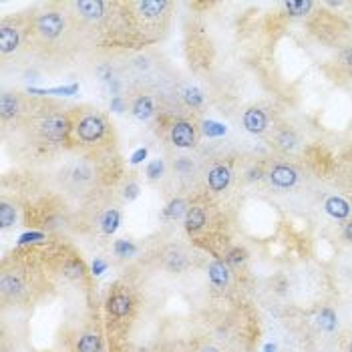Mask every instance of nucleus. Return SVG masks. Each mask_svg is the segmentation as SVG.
Wrapping results in <instances>:
<instances>
[{"instance_id": "nucleus-38", "label": "nucleus", "mask_w": 352, "mask_h": 352, "mask_svg": "<svg viewBox=\"0 0 352 352\" xmlns=\"http://www.w3.org/2000/svg\"><path fill=\"white\" fill-rule=\"evenodd\" d=\"M34 239H42V234H25L20 237V244H29V241H34Z\"/></svg>"}, {"instance_id": "nucleus-18", "label": "nucleus", "mask_w": 352, "mask_h": 352, "mask_svg": "<svg viewBox=\"0 0 352 352\" xmlns=\"http://www.w3.org/2000/svg\"><path fill=\"white\" fill-rule=\"evenodd\" d=\"M119 222H121L119 211H117V209H109V211L103 215V219H101V230H103L107 235H111V234L117 232Z\"/></svg>"}, {"instance_id": "nucleus-26", "label": "nucleus", "mask_w": 352, "mask_h": 352, "mask_svg": "<svg viewBox=\"0 0 352 352\" xmlns=\"http://www.w3.org/2000/svg\"><path fill=\"white\" fill-rule=\"evenodd\" d=\"M163 171H165V163L161 159H155V161H151L147 165V177L151 181H157V179L163 177Z\"/></svg>"}, {"instance_id": "nucleus-36", "label": "nucleus", "mask_w": 352, "mask_h": 352, "mask_svg": "<svg viewBox=\"0 0 352 352\" xmlns=\"http://www.w3.org/2000/svg\"><path fill=\"white\" fill-rule=\"evenodd\" d=\"M111 111H115V113H123V111H125V105H123V101H121L119 97H115V99L111 101Z\"/></svg>"}, {"instance_id": "nucleus-41", "label": "nucleus", "mask_w": 352, "mask_h": 352, "mask_svg": "<svg viewBox=\"0 0 352 352\" xmlns=\"http://www.w3.org/2000/svg\"><path fill=\"white\" fill-rule=\"evenodd\" d=\"M250 179H262V169H252L250 171Z\"/></svg>"}, {"instance_id": "nucleus-17", "label": "nucleus", "mask_w": 352, "mask_h": 352, "mask_svg": "<svg viewBox=\"0 0 352 352\" xmlns=\"http://www.w3.org/2000/svg\"><path fill=\"white\" fill-rule=\"evenodd\" d=\"M153 113H155V105H153V99H151V97H139V99L133 103V115H135L139 121H147Z\"/></svg>"}, {"instance_id": "nucleus-33", "label": "nucleus", "mask_w": 352, "mask_h": 352, "mask_svg": "<svg viewBox=\"0 0 352 352\" xmlns=\"http://www.w3.org/2000/svg\"><path fill=\"white\" fill-rule=\"evenodd\" d=\"M147 157V147H141V149H137L135 153H133V157H131V163H141L143 159Z\"/></svg>"}, {"instance_id": "nucleus-10", "label": "nucleus", "mask_w": 352, "mask_h": 352, "mask_svg": "<svg viewBox=\"0 0 352 352\" xmlns=\"http://www.w3.org/2000/svg\"><path fill=\"white\" fill-rule=\"evenodd\" d=\"M75 8L81 12V16L89 18V20H99L105 14L107 4L101 2V0H79L75 2Z\"/></svg>"}, {"instance_id": "nucleus-30", "label": "nucleus", "mask_w": 352, "mask_h": 352, "mask_svg": "<svg viewBox=\"0 0 352 352\" xmlns=\"http://www.w3.org/2000/svg\"><path fill=\"white\" fill-rule=\"evenodd\" d=\"M64 274H67L69 278H73V280L81 278V276H83V264L77 262V260L69 262V264H67V268H64Z\"/></svg>"}, {"instance_id": "nucleus-28", "label": "nucleus", "mask_w": 352, "mask_h": 352, "mask_svg": "<svg viewBox=\"0 0 352 352\" xmlns=\"http://www.w3.org/2000/svg\"><path fill=\"white\" fill-rule=\"evenodd\" d=\"M204 133H205L207 137H219V135L226 133V125L215 123V121H205V123H204Z\"/></svg>"}, {"instance_id": "nucleus-12", "label": "nucleus", "mask_w": 352, "mask_h": 352, "mask_svg": "<svg viewBox=\"0 0 352 352\" xmlns=\"http://www.w3.org/2000/svg\"><path fill=\"white\" fill-rule=\"evenodd\" d=\"M207 272H209V280H211V284L215 286V288L224 290L226 286L230 284V268L226 266L224 262H213Z\"/></svg>"}, {"instance_id": "nucleus-20", "label": "nucleus", "mask_w": 352, "mask_h": 352, "mask_svg": "<svg viewBox=\"0 0 352 352\" xmlns=\"http://www.w3.org/2000/svg\"><path fill=\"white\" fill-rule=\"evenodd\" d=\"M2 292L6 296H18L20 292H23V282H20L16 276H10L6 274L2 278Z\"/></svg>"}, {"instance_id": "nucleus-2", "label": "nucleus", "mask_w": 352, "mask_h": 352, "mask_svg": "<svg viewBox=\"0 0 352 352\" xmlns=\"http://www.w3.org/2000/svg\"><path fill=\"white\" fill-rule=\"evenodd\" d=\"M64 16L57 10H51V12H42L38 14V18L34 20V29L36 32L42 36V38H47V40H53L57 36L62 34L64 30Z\"/></svg>"}, {"instance_id": "nucleus-7", "label": "nucleus", "mask_w": 352, "mask_h": 352, "mask_svg": "<svg viewBox=\"0 0 352 352\" xmlns=\"http://www.w3.org/2000/svg\"><path fill=\"white\" fill-rule=\"evenodd\" d=\"M244 127H246V131H250V133H254V135H260V133H264L266 131V127H268V117H266V113L262 111V109H256V107H252V109H248V111L244 113Z\"/></svg>"}, {"instance_id": "nucleus-6", "label": "nucleus", "mask_w": 352, "mask_h": 352, "mask_svg": "<svg viewBox=\"0 0 352 352\" xmlns=\"http://www.w3.org/2000/svg\"><path fill=\"white\" fill-rule=\"evenodd\" d=\"M268 179H270V183H274L276 187L286 189V187H292V185L298 181V173H296V169L290 167V165H276V167L270 169Z\"/></svg>"}, {"instance_id": "nucleus-3", "label": "nucleus", "mask_w": 352, "mask_h": 352, "mask_svg": "<svg viewBox=\"0 0 352 352\" xmlns=\"http://www.w3.org/2000/svg\"><path fill=\"white\" fill-rule=\"evenodd\" d=\"M69 129H71V123L64 115H49L40 123V135L47 141L60 143V141L67 139Z\"/></svg>"}, {"instance_id": "nucleus-40", "label": "nucleus", "mask_w": 352, "mask_h": 352, "mask_svg": "<svg viewBox=\"0 0 352 352\" xmlns=\"http://www.w3.org/2000/svg\"><path fill=\"white\" fill-rule=\"evenodd\" d=\"M344 237H346L348 241H352V222H348V224L344 226Z\"/></svg>"}, {"instance_id": "nucleus-16", "label": "nucleus", "mask_w": 352, "mask_h": 352, "mask_svg": "<svg viewBox=\"0 0 352 352\" xmlns=\"http://www.w3.org/2000/svg\"><path fill=\"white\" fill-rule=\"evenodd\" d=\"M77 352H101L103 350V342H101V336L97 332H87L79 338L77 346H75Z\"/></svg>"}, {"instance_id": "nucleus-8", "label": "nucleus", "mask_w": 352, "mask_h": 352, "mask_svg": "<svg viewBox=\"0 0 352 352\" xmlns=\"http://www.w3.org/2000/svg\"><path fill=\"white\" fill-rule=\"evenodd\" d=\"M20 47V30L10 25H2L0 29V53L10 55Z\"/></svg>"}, {"instance_id": "nucleus-1", "label": "nucleus", "mask_w": 352, "mask_h": 352, "mask_svg": "<svg viewBox=\"0 0 352 352\" xmlns=\"http://www.w3.org/2000/svg\"><path fill=\"white\" fill-rule=\"evenodd\" d=\"M105 121L103 117L95 115V113H87L83 115L77 125H75V131H77V137L83 141V143H97L103 135H105Z\"/></svg>"}, {"instance_id": "nucleus-15", "label": "nucleus", "mask_w": 352, "mask_h": 352, "mask_svg": "<svg viewBox=\"0 0 352 352\" xmlns=\"http://www.w3.org/2000/svg\"><path fill=\"white\" fill-rule=\"evenodd\" d=\"M324 207H326V211L332 215V217H336V219H346L348 215H350V205H348V202H344L342 197H328L326 200V204H324Z\"/></svg>"}, {"instance_id": "nucleus-35", "label": "nucleus", "mask_w": 352, "mask_h": 352, "mask_svg": "<svg viewBox=\"0 0 352 352\" xmlns=\"http://www.w3.org/2000/svg\"><path fill=\"white\" fill-rule=\"evenodd\" d=\"M105 268H107V264H105L103 260H95V262H93V274H95V276H101V274L105 272Z\"/></svg>"}, {"instance_id": "nucleus-22", "label": "nucleus", "mask_w": 352, "mask_h": 352, "mask_svg": "<svg viewBox=\"0 0 352 352\" xmlns=\"http://www.w3.org/2000/svg\"><path fill=\"white\" fill-rule=\"evenodd\" d=\"M16 222V209L10 204H2L0 205V228L6 230Z\"/></svg>"}, {"instance_id": "nucleus-11", "label": "nucleus", "mask_w": 352, "mask_h": 352, "mask_svg": "<svg viewBox=\"0 0 352 352\" xmlns=\"http://www.w3.org/2000/svg\"><path fill=\"white\" fill-rule=\"evenodd\" d=\"M107 310L115 318H123L131 312V298L127 294H113L107 302Z\"/></svg>"}, {"instance_id": "nucleus-39", "label": "nucleus", "mask_w": 352, "mask_h": 352, "mask_svg": "<svg viewBox=\"0 0 352 352\" xmlns=\"http://www.w3.org/2000/svg\"><path fill=\"white\" fill-rule=\"evenodd\" d=\"M342 62L346 64V67H352V51H346L342 55Z\"/></svg>"}, {"instance_id": "nucleus-32", "label": "nucleus", "mask_w": 352, "mask_h": 352, "mask_svg": "<svg viewBox=\"0 0 352 352\" xmlns=\"http://www.w3.org/2000/svg\"><path fill=\"white\" fill-rule=\"evenodd\" d=\"M139 195V185L137 183H129L127 187H125V200H135V197Z\"/></svg>"}, {"instance_id": "nucleus-21", "label": "nucleus", "mask_w": 352, "mask_h": 352, "mask_svg": "<svg viewBox=\"0 0 352 352\" xmlns=\"http://www.w3.org/2000/svg\"><path fill=\"white\" fill-rule=\"evenodd\" d=\"M284 6L292 16H304V14H308V10L312 8V2L310 0H290V2H286Z\"/></svg>"}, {"instance_id": "nucleus-5", "label": "nucleus", "mask_w": 352, "mask_h": 352, "mask_svg": "<svg viewBox=\"0 0 352 352\" xmlns=\"http://www.w3.org/2000/svg\"><path fill=\"white\" fill-rule=\"evenodd\" d=\"M171 143L175 147H181V149H191L197 143V133H195V127L189 121H177L173 123L171 127Z\"/></svg>"}, {"instance_id": "nucleus-13", "label": "nucleus", "mask_w": 352, "mask_h": 352, "mask_svg": "<svg viewBox=\"0 0 352 352\" xmlns=\"http://www.w3.org/2000/svg\"><path fill=\"white\" fill-rule=\"evenodd\" d=\"M18 113H20V99L16 95L2 93V97H0V115H2V121H8L16 117Z\"/></svg>"}, {"instance_id": "nucleus-25", "label": "nucleus", "mask_w": 352, "mask_h": 352, "mask_svg": "<svg viewBox=\"0 0 352 352\" xmlns=\"http://www.w3.org/2000/svg\"><path fill=\"white\" fill-rule=\"evenodd\" d=\"M276 143H278V147H280V149H284V151L294 149V147H296V135L292 133V131L286 129V131H282V133L278 135Z\"/></svg>"}, {"instance_id": "nucleus-29", "label": "nucleus", "mask_w": 352, "mask_h": 352, "mask_svg": "<svg viewBox=\"0 0 352 352\" xmlns=\"http://www.w3.org/2000/svg\"><path fill=\"white\" fill-rule=\"evenodd\" d=\"M226 262L232 264V266H239V264H244V262H246V252H244V250H239V248H234V250L228 252Z\"/></svg>"}, {"instance_id": "nucleus-43", "label": "nucleus", "mask_w": 352, "mask_h": 352, "mask_svg": "<svg viewBox=\"0 0 352 352\" xmlns=\"http://www.w3.org/2000/svg\"><path fill=\"white\" fill-rule=\"evenodd\" d=\"M348 352H352V344H350V348H348Z\"/></svg>"}, {"instance_id": "nucleus-23", "label": "nucleus", "mask_w": 352, "mask_h": 352, "mask_svg": "<svg viewBox=\"0 0 352 352\" xmlns=\"http://www.w3.org/2000/svg\"><path fill=\"white\" fill-rule=\"evenodd\" d=\"M167 266L173 272H181L187 266V258L179 252V250H171V254L167 256Z\"/></svg>"}, {"instance_id": "nucleus-19", "label": "nucleus", "mask_w": 352, "mask_h": 352, "mask_svg": "<svg viewBox=\"0 0 352 352\" xmlns=\"http://www.w3.org/2000/svg\"><path fill=\"white\" fill-rule=\"evenodd\" d=\"M187 211H189L187 202L181 200V197H177V200H173V202L167 204V207H165V217H169V219H179L181 215H187Z\"/></svg>"}, {"instance_id": "nucleus-37", "label": "nucleus", "mask_w": 352, "mask_h": 352, "mask_svg": "<svg viewBox=\"0 0 352 352\" xmlns=\"http://www.w3.org/2000/svg\"><path fill=\"white\" fill-rule=\"evenodd\" d=\"M175 169H179V171H189L191 169V161L187 157H181L177 163H175Z\"/></svg>"}, {"instance_id": "nucleus-14", "label": "nucleus", "mask_w": 352, "mask_h": 352, "mask_svg": "<svg viewBox=\"0 0 352 352\" xmlns=\"http://www.w3.org/2000/svg\"><path fill=\"white\" fill-rule=\"evenodd\" d=\"M205 211H204V207H189V211H187V215H185V230L189 232V234H195V232H200L204 226H205Z\"/></svg>"}, {"instance_id": "nucleus-34", "label": "nucleus", "mask_w": 352, "mask_h": 352, "mask_svg": "<svg viewBox=\"0 0 352 352\" xmlns=\"http://www.w3.org/2000/svg\"><path fill=\"white\" fill-rule=\"evenodd\" d=\"M89 175H91V171L87 169V167H81V169L77 167V169H75V179H77V181H79V179H81V181H83V179H89Z\"/></svg>"}, {"instance_id": "nucleus-31", "label": "nucleus", "mask_w": 352, "mask_h": 352, "mask_svg": "<svg viewBox=\"0 0 352 352\" xmlns=\"http://www.w3.org/2000/svg\"><path fill=\"white\" fill-rule=\"evenodd\" d=\"M185 101H187L191 107H200L202 101H204V97H202V93L197 91V89H187V91H185Z\"/></svg>"}, {"instance_id": "nucleus-9", "label": "nucleus", "mask_w": 352, "mask_h": 352, "mask_svg": "<svg viewBox=\"0 0 352 352\" xmlns=\"http://www.w3.org/2000/svg\"><path fill=\"white\" fill-rule=\"evenodd\" d=\"M232 181V171L228 165H217L207 173V185L211 191H224Z\"/></svg>"}, {"instance_id": "nucleus-24", "label": "nucleus", "mask_w": 352, "mask_h": 352, "mask_svg": "<svg viewBox=\"0 0 352 352\" xmlns=\"http://www.w3.org/2000/svg\"><path fill=\"white\" fill-rule=\"evenodd\" d=\"M318 324H320V328L326 330V332H332V330L336 328V314L330 310V308H324L318 316Z\"/></svg>"}, {"instance_id": "nucleus-42", "label": "nucleus", "mask_w": 352, "mask_h": 352, "mask_svg": "<svg viewBox=\"0 0 352 352\" xmlns=\"http://www.w3.org/2000/svg\"><path fill=\"white\" fill-rule=\"evenodd\" d=\"M200 352H219V350L213 348V346H207V348H204V350H200Z\"/></svg>"}, {"instance_id": "nucleus-27", "label": "nucleus", "mask_w": 352, "mask_h": 352, "mask_svg": "<svg viewBox=\"0 0 352 352\" xmlns=\"http://www.w3.org/2000/svg\"><path fill=\"white\" fill-rule=\"evenodd\" d=\"M115 254L119 258H131L135 254V246L127 239H119V241H115Z\"/></svg>"}, {"instance_id": "nucleus-4", "label": "nucleus", "mask_w": 352, "mask_h": 352, "mask_svg": "<svg viewBox=\"0 0 352 352\" xmlns=\"http://www.w3.org/2000/svg\"><path fill=\"white\" fill-rule=\"evenodd\" d=\"M133 8L137 10V18L147 27V25H153L155 27L159 23V18L165 16L167 8H169V2H163V0H145V2H135Z\"/></svg>"}]
</instances>
